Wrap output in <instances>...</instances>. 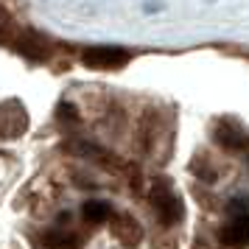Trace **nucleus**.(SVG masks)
Instances as JSON below:
<instances>
[{
  "mask_svg": "<svg viewBox=\"0 0 249 249\" xmlns=\"http://www.w3.org/2000/svg\"><path fill=\"white\" fill-rule=\"evenodd\" d=\"M215 143L218 146H224L227 151H247L249 148V135L241 129V126H235L232 121H221V124H215Z\"/></svg>",
  "mask_w": 249,
  "mask_h": 249,
  "instance_id": "423d86ee",
  "label": "nucleus"
},
{
  "mask_svg": "<svg viewBox=\"0 0 249 249\" xmlns=\"http://www.w3.org/2000/svg\"><path fill=\"white\" fill-rule=\"evenodd\" d=\"M14 39H17V25H14L12 14L0 6V45H12Z\"/></svg>",
  "mask_w": 249,
  "mask_h": 249,
  "instance_id": "9d476101",
  "label": "nucleus"
},
{
  "mask_svg": "<svg viewBox=\"0 0 249 249\" xmlns=\"http://www.w3.org/2000/svg\"><path fill=\"white\" fill-rule=\"evenodd\" d=\"M14 48H17L25 59H31V62H45V59L51 56V45H48V39L45 36H39V34H34V31H23V34H17Z\"/></svg>",
  "mask_w": 249,
  "mask_h": 249,
  "instance_id": "0eeeda50",
  "label": "nucleus"
},
{
  "mask_svg": "<svg viewBox=\"0 0 249 249\" xmlns=\"http://www.w3.org/2000/svg\"><path fill=\"white\" fill-rule=\"evenodd\" d=\"M84 65L92 70H118L129 62V53L124 48H112V45H95L84 51Z\"/></svg>",
  "mask_w": 249,
  "mask_h": 249,
  "instance_id": "20e7f679",
  "label": "nucleus"
},
{
  "mask_svg": "<svg viewBox=\"0 0 249 249\" xmlns=\"http://www.w3.org/2000/svg\"><path fill=\"white\" fill-rule=\"evenodd\" d=\"M34 249H79V235H70L65 230H48L34 238Z\"/></svg>",
  "mask_w": 249,
  "mask_h": 249,
  "instance_id": "6e6552de",
  "label": "nucleus"
},
{
  "mask_svg": "<svg viewBox=\"0 0 249 249\" xmlns=\"http://www.w3.org/2000/svg\"><path fill=\"white\" fill-rule=\"evenodd\" d=\"M109 230H112V238L118 244H124V247H137L140 238H143V227L137 224L129 213H112Z\"/></svg>",
  "mask_w": 249,
  "mask_h": 249,
  "instance_id": "39448f33",
  "label": "nucleus"
},
{
  "mask_svg": "<svg viewBox=\"0 0 249 249\" xmlns=\"http://www.w3.org/2000/svg\"><path fill=\"white\" fill-rule=\"evenodd\" d=\"M28 129V112H25L23 101L9 98L0 104V137L3 140H17L25 135Z\"/></svg>",
  "mask_w": 249,
  "mask_h": 249,
  "instance_id": "7ed1b4c3",
  "label": "nucleus"
},
{
  "mask_svg": "<svg viewBox=\"0 0 249 249\" xmlns=\"http://www.w3.org/2000/svg\"><path fill=\"white\" fill-rule=\"evenodd\" d=\"M81 215L90 221V224H101V221H107L109 215H112V210H109V204L107 202H98V199H90V202L81 207Z\"/></svg>",
  "mask_w": 249,
  "mask_h": 249,
  "instance_id": "1a4fd4ad",
  "label": "nucleus"
},
{
  "mask_svg": "<svg viewBox=\"0 0 249 249\" xmlns=\"http://www.w3.org/2000/svg\"><path fill=\"white\" fill-rule=\"evenodd\" d=\"M151 210L157 213L162 227H174L182 218V199L171 191L165 182H157L151 191Z\"/></svg>",
  "mask_w": 249,
  "mask_h": 249,
  "instance_id": "f03ea898",
  "label": "nucleus"
},
{
  "mask_svg": "<svg viewBox=\"0 0 249 249\" xmlns=\"http://www.w3.org/2000/svg\"><path fill=\"white\" fill-rule=\"evenodd\" d=\"M227 213H230V221L218 232L221 244L230 249H247L249 247V196H244V193L232 196L230 204H227Z\"/></svg>",
  "mask_w": 249,
  "mask_h": 249,
  "instance_id": "f257e3e1",
  "label": "nucleus"
}]
</instances>
